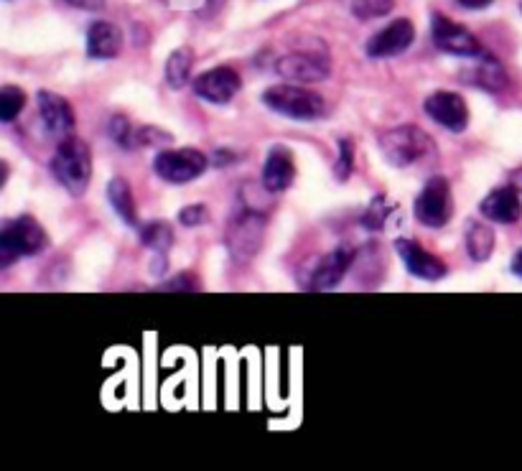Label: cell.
<instances>
[{
    "mask_svg": "<svg viewBox=\"0 0 522 471\" xmlns=\"http://www.w3.org/2000/svg\"><path fill=\"white\" fill-rule=\"evenodd\" d=\"M51 174L69 197H85L92 181V148L82 138L67 135L51 156Z\"/></svg>",
    "mask_w": 522,
    "mask_h": 471,
    "instance_id": "1",
    "label": "cell"
},
{
    "mask_svg": "<svg viewBox=\"0 0 522 471\" xmlns=\"http://www.w3.org/2000/svg\"><path fill=\"white\" fill-rule=\"evenodd\" d=\"M265 107L298 123H314L326 115V100L306 85H276L263 92Z\"/></svg>",
    "mask_w": 522,
    "mask_h": 471,
    "instance_id": "2",
    "label": "cell"
},
{
    "mask_svg": "<svg viewBox=\"0 0 522 471\" xmlns=\"http://www.w3.org/2000/svg\"><path fill=\"white\" fill-rule=\"evenodd\" d=\"M46 245H49V235L34 217L23 214V217L8 219L0 230V265L8 268L18 258L39 255L41 250H46Z\"/></svg>",
    "mask_w": 522,
    "mask_h": 471,
    "instance_id": "3",
    "label": "cell"
},
{
    "mask_svg": "<svg viewBox=\"0 0 522 471\" xmlns=\"http://www.w3.org/2000/svg\"><path fill=\"white\" fill-rule=\"evenodd\" d=\"M265 222H268V217H265L263 209L240 202V209H237L235 217H232L225 237L227 250H230V255L237 263H247V260L255 258V253H258L260 245H263Z\"/></svg>",
    "mask_w": 522,
    "mask_h": 471,
    "instance_id": "4",
    "label": "cell"
},
{
    "mask_svg": "<svg viewBox=\"0 0 522 471\" xmlns=\"http://www.w3.org/2000/svg\"><path fill=\"white\" fill-rule=\"evenodd\" d=\"M431 135L423 133L418 125H398L380 135V153L393 169H408L428 156Z\"/></svg>",
    "mask_w": 522,
    "mask_h": 471,
    "instance_id": "5",
    "label": "cell"
},
{
    "mask_svg": "<svg viewBox=\"0 0 522 471\" xmlns=\"http://www.w3.org/2000/svg\"><path fill=\"white\" fill-rule=\"evenodd\" d=\"M209 169V158L197 148H171L153 158V171L171 186H184L197 181Z\"/></svg>",
    "mask_w": 522,
    "mask_h": 471,
    "instance_id": "6",
    "label": "cell"
},
{
    "mask_svg": "<svg viewBox=\"0 0 522 471\" xmlns=\"http://www.w3.org/2000/svg\"><path fill=\"white\" fill-rule=\"evenodd\" d=\"M413 214L421 225L431 227V230H441L449 225V219L454 217V194H451V184L446 176L428 179L413 204Z\"/></svg>",
    "mask_w": 522,
    "mask_h": 471,
    "instance_id": "7",
    "label": "cell"
},
{
    "mask_svg": "<svg viewBox=\"0 0 522 471\" xmlns=\"http://www.w3.org/2000/svg\"><path fill=\"white\" fill-rule=\"evenodd\" d=\"M431 39H433V46H436L438 51L451 54V57L474 59L487 51L482 44H479L477 36H474L472 31L466 29V26H461V23L446 18L444 13H433Z\"/></svg>",
    "mask_w": 522,
    "mask_h": 471,
    "instance_id": "8",
    "label": "cell"
},
{
    "mask_svg": "<svg viewBox=\"0 0 522 471\" xmlns=\"http://www.w3.org/2000/svg\"><path fill=\"white\" fill-rule=\"evenodd\" d=\"M276 72L281 79L296 82V85H314L324 82L332 74V62L326 54H314V51H291L283 54L276 62Z\"/></svg>",
    "mask_w": 522,
    "mask_h": 471,
    "instance_id": "9",
    "label": "cell"
},
{
    "mask_svg": "<svg viewBox=\"0 0 522 471\" xmlns=\"http://www.w3.org/2000/svg\"><path fill=\"white\" fill-rule=\"evenodd\" d=\"M423 113L449 133H464L469 128V105L459 92H433L423 100Z\"/></svg>",
    "mask_w": 522,
    "mask_h": 471,
    "instance_id": "10",
    "label": "cell"
},
{
    "mask_svg": "<svg viewBox=\"0 0 522 471\" xmlns=\"http://www.w3.org/2000/svg\"><path fill=\"white\" fill-rule=\"evenodd\" d=\"M191 87H194V95H197L199 100L209 102V105H227V102L235 100V95L240 92L242 79L232 67H214L199 74V77L191 82Z\"/></svg>",
    "mask_w": 522,
    "mask_h": 471,
    "instance_id": "11",
    "label": "cell"
},
{
    "mask_svg": "<svg viewBox=\"0 0 522 471\" xmlns=\"http://www.w3.org/2000/svg\"><path fill=\"white\" fill-rule=\"evenodd\" d=\"M395 253H398L400 260H403L405 270H408L410 275L421 278V281L436 283V281H444L446 275H449V268H446L444 260L438 258V255L428 253L426 247L418 245L416 240H408V237L395 240Z\"/></svg>",
    "mask_w": 522,
    "mask_h": 471,
    "instance_id": "12",
    "label": "cell"
},
{
    "mask_svg": "<svg viewBox=\"0 0 522 471\" xmlns=\"http://www.w3.org/2000/svg\"><path fill=\"white\" fill-rule=\"evenodd\" d=\"M416 41V26L410 18H395L385 29L377 31L370 41H367L365 51L370 59H390L398 57L403 51H408Z\"/></svg>",
    "mask_w": 522,
    "mask_h": 471,
    "instance_id": "13",
    "label": "cell"
},
{
    "mask_svg": "<svg viewBox=\"0 0 522 471\" xmlns=\"http://www.w3.org/2000/svg\"><path fill=\"white\" fill-rule=\"evenodd\" d=\"M354 258H357L354 247H349V245L334 247L332 253L316 263V268H314V273H311L306 288H309V291H316V293L337 288L339 283L344 281V275L349 273V268L354 265Z\"/></svg>",
    "mask_w": 522,
    "mask_h": 471,
    "instance_id": "14",
    "label": "cell"
},
{
    "mask_svg": "<svg viewBox=\"0 0 522 471\" xmlns=\"http://www.w3.org/2000/svg\"><path fill=\"white\" fill-rule=\"evenodd\" d=\"M36 105H39V118L46 133L59 138V141L67 138V135H72L74 110L67 97L57 95V92L51 90H41L39 95H36Z\"/></svg>",
    "mask_w": 522,
    "mask_h": 471,
    "instance_id": "15",
    "label": "cell"
},
{
    "mask_svg": "<svg viewBox=\"0 0 522 471\" xmlns=\"http://www.w3.org/2000/svg\"><path fill=\"white\" fill-rule=\"evenodd\" d=\"M296 181V158H293L291 148L273 146L265 156L263 174H260V186L270 194H283Z\"/></svg>",
    "mask_w": 522,
    "mask_h": 471,
    "instance_id": "16",
    "label": "cell"
},
{
    "mask_svg": "<svg viewBox=\"0 0 522 471\" xmlns=\"http://www.w3.org/2000/svg\"><path fill=\"white\" fill-rule=\"evenodd\" d=\"M461 82L464 85L479 87L484 92H502L510 85V74L505 72V67L500 64V59L492 57L489 51L474 57V64L469 69H461Z\"/></svg>",
    "mask_w": 522,
    "mask_h": 471,
    "instance_id": "17",
    "label": "cell"
},
{
    "mask_svg": "<svg viewBox=\"0 0 522 471\" xmlns=\"http://www.w3.org/2000/svg\"><path fill=\"white\" fill-rule=\"evenodd\" d=\"M479 212H482L489 222H497V225H515L522 217L520 191L512 184L492 189L487 197L482 199V204H479Z\"/></svg>",
    "mask_w": 522,
    "mask_h": 471,
    "instance_id": "18",
    "label": "cell"
},
{
    "mask_svg": "<svg viewBox=\"0 0 522 471\" xmlns=\"http://www.w3.org/2000/svg\"><path fill=\"white\" fill-rule=\"evenodd\" d=\"M123 31L110 21H95L87 29V57L115 59L123 51Z\"/></svg>",
    "mask_w": 522,
    "mask_h": 471,
    "instance_id": "19",
    "label": "cell"
},
{
    "mask_svg": "<svg viewBox=\"0 0 522 471\" xmlns=\"http://www.w3.org/2000/svg\"><path fill=\"white\" fill-rule=\"evenodd\" d=\"M107 202L113 207V212L123 219L128 227H138L141 225V219H138V207H135V197H133V189L125 179H110L107 184Z\"/></svg>",
    "mask_w": 522,
    "mask_h": 471,
    "instance_id": "20",
    "label": "cell"
},
{
    "mask_svg": "<svg viewBox=\"0 0 522 471\" xmlns=\"http://www.w3.org/2000/svg\"><path fill=\"white\" fill-rule=\"evenodd\" d=\"M466 253L474 263H487L494 253V230L487 222L472 219L466 227Z\"/></svg>",
    "mask_w": 522,
    "mask_h": 471,
    "instance_id": "21",
    "label": "cell"
},
{
    "mask_svg": "<svg viewBox=\"0 0 522 471\" xmlns=\"http://www.w3.org/2000/svg\"><path fill=\"white\" fill-rule=\"evenodd\" d=\"M191 69H194V51L189 46H179L166 59V85L171 90H184L191 82Z\"/></svg>",
    "mask_w": 522,
    "mask_h": 471,
    "instance_id": "22",
    "label": "cell"
},
{
    "mask_svg": "<svg viewBox=\"0 0 522 471\" xmlns=\"http://www.w3.org/2000/svg\"><path fill=\"white\" fill-rule=\"evenodd\" d=\"M141 242L143 247L153 250L156 255H169V250L174 247V230L166 222L153 219V222L141 227Z\"/></svg>",
    "mask_w": 522,
    "mask_h": 471,
    "instance_id": "23",
    "label": "cell"
},
{
    "mask_svg": "<svg viewBox=\"0 0 522 471\" xmlns=\"http://www.w3.org/2000/svg\"><path fill=\"white\" fill-rule=\"evenodd\" d=\"M26 107V92L16 85H3L0 87V120L3 123H13V120L21 115V110Z\"/></svg>",
    "mask_w": 522,
    "mask_h": 471,
    "instance_id": "24",
    "label": "cell"
},
{
    "mask_svg": "<svg viewBox=\"0 0 522 471\" xmlns=\"http://www.w3.org/2000/svg\"><path fill=\"white\" fill-rule=\"evenodd\" d=\"M107 135H110V141L115 143L118 148H135V128L130 125V120L125 115H113L110 123H107Z\"/></svg>",
    "mask_w": 522,
    "mask_h": 471,
    "instance_id": "25",
    "label": "cell"
},
{
    "mask_svg": "<svg viewBox=\"0 0 522 471\" xmlns=\"http://www.w3.org/2000/svg\"><path fill=\"white\" fill-rule=\"evenodd\" d=\"M388 222H390L388 199L375 197L370 202V207H367V212L362 214V227H365V230L377 232V230H385V227H388Z\"/></svg>",
    "mask_w": 522,
    "mask_h": 471,
    "instance_id": "26",
    "label": "cell"
},
{
    "mask_svg": "<svg viewBox=\"0 0 522 471\" xmlns=\"http://www.w3.org/2000/svg\"><path fill=\"white\" fill-rule=\"evenodd\" d=\"M395 8V0H352V13L360 21H372V18L388 16Z\"/></svg>",
    "mask_w": 522,
    "mask_h": 471,
    "instance_id": "27",
    "label": "cell"
},
{
    "mask_svg": "<svg viewBox=\"0 0 522 471\" xmlns=\"http://www.w3.org/2000/svg\"><path fill=\"white\" fill-rule=\"evenodd\" d=\"M354 171V141L352 138H339L337 161H334V179L347 181Z\"/></svg>",
    "mask_w": 522,
    "mask_h": 471,
    "instance_id": "28",
    "label": "cell"
},
{
    "mask_svg": "<svg viewBox=\"0 0 522 471\" xmlns=\"http://www.w3.org/2000/svg\"><path fill=\"white\" fill-rule=\"evenodd\" d=\"M174 143V135L169 130L156 128V125H143V128L135 130V146L141 148H163Z\"/></svg>",
    "mask_w": 522,
    "mask_h": 471,
    "instance_id": "29",
    "label": "cell"
},
{
    "mask_svg": "<svg viewBox=\"0 0 522 471\" xmlns=\"http://www.w3.org/2000/svg\"><path fill=\"white\" fill-rule=\"evenodd\" d=\"M209 219V209L204 204H189L179 212V222L184 227H202L207 225Z\"/></svg>",
    "mask_w": 522,
    "mask_h": 471,
    "instance_id": "30",
    "label": "cell"
},
{
    "mask_svg": "<svg viewBox=\"0 0 522 471\" xmlns=\"http://www.w3.org/2000/svg\"><path fill=\"white\" fill-rule=\"evenodd\" d=\"M197 278L191 273H181L176 278H171L169 283L158 286V291H197Z\"/></svg>",
    "mask_w": 522,
    "mask_h": 471,
    "instance_id": "31",
    "label": "cell"
},
{
    "mask_svg": "<svg viewBox=\"0 0 522 471\" xmlns=\"http://www.w3.org/2000/svg\"><path fill=\"white\" fill-rule=\"evenodd\" d=\"M461 8H466V11H482V8H489L494 3V0H456Z\"/></svg>",
    "mask_w": 522,
    "mask_h": 471,
    "instance_id": "32",
    "label": "cell"
},
{
    "mask_svg": "<svg viewBox=\"0 0 522 471\" xmlns=\"http://www.w3.org/2000/svg\"><path fill=\"white\" fill-rule=\"evenodd\" d=\"M214 158H217L214 166H232V163H235V156H232L230 151H217L214 153Z\"/></svg>",
    "mask_w": 522,
    "mask_h": 471,
    "instance_id": "33",
    "label": "cell"
},
{
    "mask_svg": "<svg viewBox=\"0 0 522 471\" xmlns=\"http://www.w3.org/2000/svg\"><path fill=\"white\" fill-rule=\"evenodd\" d=\"M512 273H515L517 278H522V247L515 253V258H512Z\"/></svg>",
    "mask_w": 522,
    "mask_h": 471,
    "instance_id": "34",
    "label": "cell"
},
{
    "mask_svg": "<svg viewBox=\"0 0 522 471\" xmlns=\"http://www.w3.org/2000/svg\"><path fill=\"white\" fill-rule=\"evenodd\" d=\"M510 184L515 186L517 191H522V169H515V171H512V174H510Z\"/></svg>",
    "mask_w": 522,
    "mask_h": 471,
    "instance_id": "35",
    "label": "cell"
},
{
    "mask_svg": "<svg viewBox=\"0 0 522 471\" xmlns=\"http://www.w3.org/2000/svg\"><path fill=\"white\" fill-rule=\"evenodd\" d=\"M212 3H222V0H212Z\"/></svg>",
    "mask_w": 522,
    "mask_h": 471,
    "instance_id": "36",
    "label": "cell"
},
{
    "mask_svg": "<svg viewBox=\"0 0 522 471\" xmlns=\"http://www.w3.org/2000/svg\"><path fill=\"white\" fill-rule=\"evenodd\" d=\"M520 11H522V3H520Z\"/></svg>",
    "mask_w": 522,
    "mask_h": 471,
    "instance_id": "37",
    "label": "cell"
}]
</instances>
